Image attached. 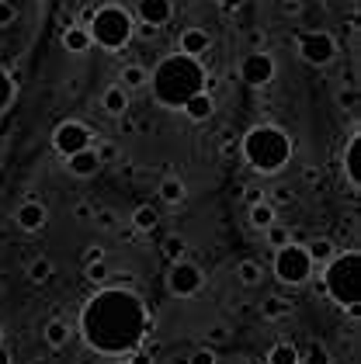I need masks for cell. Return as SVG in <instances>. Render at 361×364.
Here are the masks:
<instances>
[{"mask_svg":"<svg viewBox=\"0 0 361 364\" xmlns=\"http://www.w3.org/2000/svg\"><path fill=\"white\" fill-rule=\"evenodd\" d=\"M247 219H250V225H253V229H268L271 223H278L275 205H271V201H264V198H261V201H253V205H250Z\"/></svg>","mask_w":361,"mask_h":364,"instance_id":"cell-19","label":"cell"},{"mask_svg":"<svg viewBox=\"0 0 361 364\" xmlns=\"http://www.w3.org/2000/svg\"><path fill=\"white\" fill-rule=\"evenodd\" d=\"M188 364H216V354H212L209 347H202V350H194L192 354V361Z\"/></svg>","mask_w":361,"mask_h":364,"instance_id":"cell-39","label":"cell"},{"mask_svg":"<svg viewBox=\"0 0 361 364\" xmlns=\"http://www.w3.org/2000/svg\"><path fill=\"white\" fill-rule=\"evenodd\" d=\"M31 364H53V361H46V358H31Z\"/></svg>","mask_w":361,"mask_h":364,"instance_id":"cell-48","label":"cell"},{"mask_svg":"<svg viewBox=\"0 0 361 364\" xmlns=\"http://www.w3.org/2000/svg\"><path fill=\"white\" fill-rule=\"evenodd\" d=\"M305 253H309L313 264H327L333 253H337V247H333L330 240H313V243H305Z\"/></svg>","mask_w":361,"mask_h":364,"instance_id":"cell-26","label":"cell"},{"mask_svg":"<svg viewBox=\"0 0 361 364\" xmlns=\"http://www.w3.org/2000/svg\"><path fill=\"white\" fill-rule=\"evenodd\" d=\"M268 364H299V347H292V343H275L271 350H268Z\"/></svg>","mask_w":361,"mask_h":364,"instance_id":"cell-23","label":"cell"},{"mask_svg":"<svg viewBox=\"0 0 361 364\" xmlns=\"http://www.w3.org/2000/svg\"><path fill=\"white\" fill-rule=\"evenodd\" d=\"M344 173L355 188H361V132H355L347 149H344Z\"/></svg>","mask_w":361,"mask_h":364,"instance_id":"cell-15","label":"cell"},{"mask_svg":"<svg viewBox=\"0 0 361 364\" xmlns=\"http://www.w3.org/2000/svg\"><path fill=\"white\" fill-rule=\"evenodd\" d=\"M202 284H205V274H202V267L188 260V257H181V260H174V267H170V274H167V288H170V295H177V299H192L202 291Z\"/></svg>","mask_w":361,"mask_h":364,"instance_id":"cell-7","label":"cell"},{"mask_svg":"<svg viewBox=\"0 0 361 364\" xmlns=\"http://www.w3.org/2000/svg\"><path fill=\"white\" fill-rule=\"evenodd\" d=\"M170 18H174V4L170 0H139V21L164 28Z\"/></svg>","mask_w":361,"mask_h":364,"instance_id":"cell-11","label":"cell"},{"mask_svg":"<svg viewBox=\"0 0 361 364\" xmlns=\"http://www.w3.org/2000/svg\"><path fill=\"white\" fill-rule=\"evenodd\" d=\"M337 101H340V108H358V87H344L340 94H337Z\"/></svg>","mask_w":361,"mask_h":364,"instance_id":"cell-35","label":"cell"},{"mask_svg":"<svg viewBox=\"0 0 361 364\" xmlns=\"http://www.w3.org/2000/svg\"><path fill=\"white\" fill-rule=\"evenodd\" d=\"M313 274V260H309V253H305L303 243H285V247H278L275 250V278L281 284H305Z\"/></svg>","mask_w":361,"mask_h":364,"instance_id":"cell-6","label":"cell"},{"mask_svg":"<svg viewBox=\"0 0 361 364\" xmlns=\"http://www.w3.org/2000/svg\"><path fill=\"white\" fill-rule=\"evenodd\" d=\"M25 274H28V281H31V284H46V281L56 274V267H53V260H49V257H35V260L28 264Z\"/></svg>","mask_w":361,"mask_h":364,"instance_id":"cell-22","label":"cell"},{"mask_svg":"<svg viewBox=\"0 0 361 364\" xmlns=\"http://www.w3.org/2000/svg\"><path fill=\"white\" fill-rule=\"evenodd\" d=\"M292 188L288 184H281V188H275V205H292Z\"/></svg>","mask_w":361,"mask_h":364,"instance_id":"cell-41","label":"cell"},{"mask_svg":"<svg viewBox=\"0 0 361 364\" xmlns=\"http://www.w3.org/2000/svg\"><path fill=\"white\" fill-rule=\"evenodd\" d=\"M209 46H212V38H209L205 28L181 31V53H184V56H202V53H209Z\"/></svg>","mask_w":361,"mask_h":364,"instance_id":"cell-17","label":"cell"},{"mask_svg":"<svg viewBox=\"0 0 361 364\" xmlns=\"http://www.w3.org/2000/svg\"><path fill=\"white\" fill-rule=\"evenodd\" d=\"M14 18H18V11H14V4H11V0H0V28H7V25H14Z\"/></svg>","mask_w":361,"mask_h":364,"instance_id":"cell-37","label":"cell"},{"mask_svg":"<svg viewBox=\"0 0 361 364\" xmlns=\"http://www.w3.org/2000/svg\"><path fill=\"white\" fill-rule=\"evenodd\" d=\"M14 223L21 225L25 232H38V229L46 225V205H38V201H25V205L14 212Z\"/></svg>","mask_w":361,"mask_h":364,"instance_id":"cell-14","label":"cell"},{"mask_svg":"<svg viewBox=\"0 0 361 364\" xmlns=\"http://www.w3.org/2000/svg\"><path fill=\"white\" fill-rule=\"evenodd\" d=\"M11 101H14V77L7 70H0V114L11 108Z\"/></svg>","mask_w":361,"mask_h":364,"instance_id":"cell-32","label":"cell"},{"mask_svg":"<svg viewBox=\"0 0 361 364\" xmlns=\"http://www.w3.org/2000/svg\"><path fill=\"white\" fill-rule=\"evenodd\" d=\"M73 219H80V223H90V219H94V208H90L87 201H80V205H73Z\"/></svg>","mask_w":361,"mask_h":364,"instance_id":"cell-40","label":"cell"},{"mask_svg":"<svg viewBox=\"0 0 361 364\" xmlns=\"http://www.w3.org/2000/svg\"><path fill=\"white\" fill-rule=\"evenodd\" d=\"M87 31H90V42L108 49V53H118L132 42V14L118 4H108V7H98L87 21Z\"/></svg>","mask_w":361,"mask_h":364,"instance_id":"cell-5","label":"cell"},{"mask_svg":"<svg viewBox=\"0 0 361 364\" xmlns=\"http://www.w3.org/2000/svg\"><path fill=\"white\" fill-rule=\"evenodd\" d=\"M160 250H164L167 260H181V257L188 253V243H184V236L174 232V236H164V247H160Z\"/></svg>","mask_w":361,"mask_h":364,"instance_id":"cell-30","label":"cell"},{"mask_svg":"<svg viewBox=\"0 0 361 364\" xmlns=\"http://www.w3.org/2000/svg\"><path fill=\"white\" fill-rule=\"evenodd\" d=\"M0 364H11V350H7L4 343H0Z\"/></svg>","mask_w":361,"mask_h":364,"instance_id":"cell-47","label":"cell"},{"mask_svg":"<svg viewBox=\"0 0 361 364\" xmlns=\"http://www.w3.org/2000/svg\"><path fill=\"white\" fill-rule=\"evenodd\" d=\"M157 223H160V212L153 205H139L136 212H132V229L136 232H153Z\"/></svg>","mask_w":361,"mask_h":364,"instance_id":"cell-21","label":"cell"},{"mask_svg":"<svg viewBox=\"0 0 361 364\" xmlns=\"http://www.w3.org/2000/svg\"><path fill=\"white\" fill-rule=\"evenodd\" d=\"M240 80L247 87H268L275 80V56L257 49V53H247L244 63H240Z\"/></svg>","mask_w":361,"mask_h":364,"instance_id":"cell-9","label":"cell"},{"mask_svg":"<svg viewBox=\"0 0 361 364\" xmlns=\"http://www.w3.org/2000/svg\"><path fill=\"white\" fill-rule=\"evenodd\" d=\"M184 181H177V177H164L160 181V198H164L167 205H177V201H184Z\"/></svg>","mask_w":361,"mask_h":364,"instance_id":"cell-24","label":"cell"},{"mask_svg":"<svg viewBox=\"0 0 361 364\" xmlns=\"http://www.w3.org/2000/svg\"><path fill=\"white\" fill-rule=\"evenodd\" d=\"M240 149H244V160L257 173H278L292 160V139L278 125H253L247 136H244Z\"/></svg>","mask_w":361,"mask_h":364,"instance_id":"cell-3","label":"cell"},{"mask_svg":"<svg viewBox=\"0 0 361 364\" xmlns=\"http://www.w3.org/2000/svg\"><path fill=\"white\" fill-rule=\"evenodd\" d=\"M90 223L101 225V229H115V225H118V212H115V208H101V212H94Z\"/></svg>","mask_w":361,"mask_h":364,"instance_id":"cell-34","label":"cell"},{"mask_svg":"<svg viewBox=\"0 0 361 364\" xmlns=\"http://www.w3.org/2000/svg\"><path fill=\"white\" fill-rule=\"evenodd\" d=\"M94 153H98L101 167H105V164H111V160H118V146H115V142H101V146H98Z\"/></svg>","mask_w":361,"mask_h":364,"instance_id":"cell-36","label":"cell"},{"mask_svg":"<svg viewBox=\"0 0 361 364\" xmlns=\"http://www.w3.org/2000/svg\"><path fill=\"white\" fill-rule=\"evenodd\" d=\"M150 90L157 97V105L164 108H184V101L194 97L198 90H209V73L198 63V56L174 53L157 63V70L150 73Z\"/></svg>","mask_w":361,"mask_h":364,"instance_id":"cell-2","label":"cell"},{"mask_svg":"<svg viewBox=\"0 0 361 364\" xmlns=\"http://www.w3.org/2000/svg\"><path fill=\"white\" fill-rule=\"evenodd\" d=\"M299 56L309 66H330L337 59V38L330 31H303L299 35Z\"/></svg>","mask_w":361,"mask_h":364,"instance_id":"cell-8","label":"cell"},{"mask_svg":"<svg viewBox=\"0 0 361 364\" xmlns=\"http://www.w3.org/2000/svg\"><path fill=\"white\" fill-rule=\"evenodd\" d=\"M101 108H105L111 118H122V114L129 112V90H125V87H108V90L101 94Z\"/></svg>","mask_w":361,"mask_h":364,"instance_id":"cell-18","label":"cell"},{"mask_svg":"<svg viewBox=\"0 0 361 364\" xmlns=\"http://www.w3.org/2000/svg\"><path fill=\"white\" fill-rule=\"evenodd\" d=\"M90 46H94V42H90V31H87V25H70V28L63 31V49H66V53L83 56Z\"/></svg>","mask_w":361,"mask_h":364,"instance_id":"cell-16","label":"cell"},{"mask_svg":"<svg viewBox=\"0 0 361 364\" xmlns=\"http://www.w3.org/2000/svg\"><path fill=\"white\" fill-rule=\"evenodd\" d=\"M90 129L83 125V122H63L59 129L53 132V149L59 156H73V153H80L90 146Z\"/></svg>","mask_w":361,"mask_h":364,"instance_id":"cell-10","label":"cell"},{"mask_svg":"<svg viewBox=\"0 0 361 364\" xmlns=\"http://www.w3.org/2000/svg\"><path fill=\"white\" fill-rule=\"evenodd\" d=\"M66 167L73 177H94L98 170H101V160H98V153H94V146H87L80 153H73V156H66Z\"/></svg>","mask_w":361,"mask_h":364,"instance_id":"cell-12","label":"cell"},{"mask_svg":"<svg viewBox=\"0 0 361 364\" xmlns=\"http://www.w3.org/2000/svg\"><path fill=\"white\" fill-rule=\"evenodd\" d=\"M358 284H361L358 250L333 253L330 260H327V271H323V291H327L340 309H347L351 316L358 312Z\"/></svg>","mask_w":361,"mask_h":364,"instance_id":"cell-4","label":"cell"},{"mask_svg":"<svg viewBox=\"0 0 361 364\" xmlns=\"http://www.w3.org/2000/svg\"><path fill=\"white\" fill-rule=\"evenodd\" d=\"M216 4H219V7H226V11H236V7H244L247 0H216Z\"/></svg>","mask_w":361,"mask_h":364,"instance_id":"cell-44","label":"cell"},{"mask_svg":"<svg viewBox=\"0 0 361 364\" xmlns=\"http://www.w3.org/2000/svg\"><path fill=\"white\" fill-rule=\"evenodd\" d=\"M299 364H330V350H327L320 340H313V343L305 347V354H299Z\"/></svg>","mask_w":361,"mask_h":364,"instance_id":"cell-28","label":"cell"},{"mask_svg":"<svg viewBox=\"0 0 361 364\" xmlns=\"http://www.w3.org/2000/svg\"><path fill=\"white\" fill-rule=\"evenodd\" d=\"M132 35H139L142 42H153V38L160 35V28H157V25H146V21H139V25H132Z\"/></svg>","mask_w":361,"mask_h":364,"instance_id":"cell-38","label":"cell"},{"mask_svg":"<svg viewBox=\"0 0 361 364\" xmlns=\"http://www.w3.org/2000/svg\"><path fill=\"white\" fill-rule=\"evenodd\" d=\"M90 260H105V250L94 243V247H87V253H83V264H90Z\"/></svg>","mask_w":361,"mask_h":364,"instance_id":"cell-42","label":"cell"},{"mask_svg":"<svg viewBox=\"0 0 361 364\" xmlns=\"http://www.w3.org/2000/svg\"><path fill=\"white\" fill-rule=\"evenodd\" d=\"M264 236H268V247H271V250L285 247V243H292V232H288L281 223H271L268 229H264Z\"/></svg>","mask_w":361,"mask_h":364,"instance_id":"cell-31","label":"cell"},{"mask_svg":"<svg viewBox=\"0 0 361 364\" xmlns=\"http://www.w3.org/2000/svg\"><path fill=\"white\" fill-rule=\"evenodd\" d=\"M181 112L188 114L192 122H209V118H212V112H216L212 90H198L194 97H188V101H184V108H181Z\"/></svg>","mask_w":361,"mask_h":364,"instance_id":"cell-13","label":"cell"},{"mask_svg":"<svg viewBox=\"0 0 361 364\" xmlns=\"http://www.w3.org/2000/svg\"><path fill=\"white\" fill-rule=\"evenodd\" d=\"M66 340H70V326H66L63 319H49V323H46V343H49V347H63Z\"/></svg>","mask_w":361,"mask_h":364,"instance_id":"cell-27","label":"cell"},{"mask_svg":"<svg viewBox=\"0 0 361 364\" xmlns=\"http://www.w3.org/2000/svg\"><path fill=\"white\" fill-rule=\"evenodd\" d=\"M129 361H132V364H153V358H150V354H146L142 347H136V350L129 354Z\"/></svg>","mask_w":361,"mask_h":364,"instance_id":"cell-43","label":"cell"},{"mask_svg":"<svg viewBox=\"0 0 361 364\" xmlns=\"http://www.w3.org/2000/svg\"><path fill=\"white\" fill-rule=\"evenodd\" d=\"M150 84V73L139 66V63H129V66H122V73H118V87H125V90H139V87Z\"/></svg>","mask_w":361,"mask_h":364,"instance_id":"cell-20","label":"cell"},{"mask_svg":"<svg viewBox=\"0 0 361 364\" xmlns=\"http://www.w3.org/2000/svg\"><path fill=\"white\" fill-rule=\"evenodd\" d=\"M83 343L105 358H125L146 343L150 312L132 288H101L80 312Z\"/></svg>","mask_w":361,"mask_h":364,"instance_id":"cell-1","label":"cell"},{"mask_svg":"<svg viewBox=\"0 0 361 364\" xmlns=\"http://www.w3.org/2000/svg\"><path fill=\"white\" fill-rule=\"evenodd\" d=\"M288 299H281V295H271V299H264V316L268 319H281V316H288Z\"/></svg>","mask_w":361,"mask_h":364,"instance_id":"cell-33","label":"cell"},{"mask_svg":"<svg viewBox=\"0 0 361 364\" xmlns=\"http://www.w3.org/2000/svg\"><path fill=\"white\" fill-rule=\"evenodd\" d=\"M118 364H132V361H118Z\"/></svg>","mask_w":361,"mask_h":364,"instance_id":"cell-49","label":"cell"},{"mask_svg":"<svg viewBox=\"0 0 361 364\" xmlns=\"http://www.w3.org/2000/svg\"><path fill=\"white\" fill-rule=\"evenodd\" d=\"M236 278H240V284H247V288H257V284L264 281V271H261L257 260H244V264L236 267Z\"/></svg>","mask_w":361,"mask_h":364,"instance_id":"cell-25","label":"cell"},{"mask_svg":"<svg viewBox=\"0 0 361 364\" xmlns=\"http://www.w3.org/2000/svg\"><path fill=\"white\" fill-rule=\"evenodd\" d=\"M261 195H264V191H257V188H250V191H247V201H250V205H253V201H261Z\"/></svg>","mask_w":361,"mask_h":364,"instance_id":"cell-46","label":"cell"},{"mask_svg":"<svg viewBox=\"0 0 361 364\" xmlns=\"http://www.w3.org/2000/svg\"><path fill=\"white\" fill-rule=\"evenodd\" d=\"M209 336H212V340H226V326H212V333Z\"/></svg>","mask_w":361,"mask_h":364,"instance_id":"cell-45","label":"cell"},{"mask_svg":"<svg viewBox=\"0 0 361 364\" xmlns=\"http://www.w3.org/2000/svg\"><path fill=\"white\" fill-rule=\"evenodd\" d=\"M83 278L90 281V284H105V281L111 278L108 260H90V264H83Z\"/></svg>","mask_w":361,"mask_h":364,"instance_id":"cell-29","label":"cell"}]
</instances>
